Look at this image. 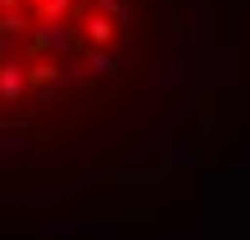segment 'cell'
<instances>
[{"mask_svg":"<svg viewBox=\"0 0 250 240\" xmlns=\"http://www.w3.org/2000/svg\"><path fill=\"white\" fill-rule=\"evenodd\" d=\"M128 0H0V112L118 66Z\"/></svg>","mask_w":250,"mask_h":240,"instance_id":"obj_1","label":"cell"}]
</instances>
